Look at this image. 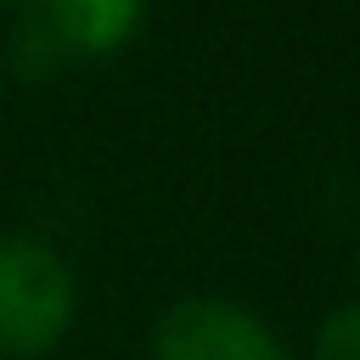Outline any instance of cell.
Returning a JSON list of instances; mask_svg holds the SVG:
<instances>
[{"label":"cell","mask_w":360,"mask_h":360,"mask_svg":"<svg viewBox=\"0 0 360 360\" xmlns=\"http://www.w3.org/2000/svg\"><path fill=\"white\" fill-rule=\"evenodd\" d=\"M321 360H360V304H338L315 332Z\"/></svg>","instance_id":"277c9868"},{"label":"cell","mask_w":360,"mask_h":360,"mask_svg":"<svg viewBox=\"0 0 360 360\" xmlns=\"http://www.w3.org/2000/svg\"><path fill=\"white\" fill-rule=\"evenodd\" d=\"M141 28V0H34L11 34V68L51 79L79 56H112Z\"/></svg>","instance_id":"7a4b0ae2"},{"label":"cell","mask_w":360,"mask_h":360,"mask_svg":"<svg viewBox=\"0 0 360 360\" xmlns=\"http://www.w3.org/2000/svg\"><path fill=\"white\" fill-rule=\"evenodd\" d=\"M152 360H287L276 332L231 298H180L152 332Z\"/></svg>","instance_id":"3957f363"},{"label":"cell","mask_w":360,"mask_h":360,"mask_svg":"<svg viewBox=\"0 0 360 360\" xmlns=\"http://www.w3.org/2000/svg\"><path fill=\"white\" fill-rule=\"evenodd\" d=\"M0 6H22V0H0Z\"/></svg>","instance_id":"5b68a950"},{"label":"cell","mask_w":360,"mask_h":360,"mask_svg":"<svg viewBox=\"0 0 360 360\" xmlns=\"http://www.w3.org/2000/svg\"><path fill=\"white\" fill-rule=\"evenodd\" d=\"M73 321V270L39 236H0V360H34Z\"/></svg>","instance_id":"6da1fadb"}]
</instances>
